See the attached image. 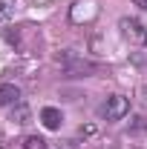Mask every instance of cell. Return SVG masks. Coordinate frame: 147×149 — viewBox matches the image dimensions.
<instances>
[{
    "label": "cell",
    "mask_w": 147,
    "mask_h": 149,
    "mask_svg": "<svg viewBox=\"0 0 147 149\" xmlns=\"http://www.w3.org/2000/svg\"><path fill=\"white\" fill-rule=\"evenodd\" d=\"M15 103H20V89L15 83L0 86V106H15Z\"/></svg>",
    "instance_id": "obj_6"
},
{
    "label": "cell",
    "mask_w": 147,
    "mask_h": 149,
    "mask_svg": "<svg viewBox=\"0 0 147 149\" xmlns=\"http://www.w3.org/2000/svg\"><path fill=\"white\" fill-rule=\"evenodd\" d=\"M118 29H121L124 40H130L133 46H147V29L139 23V20H133V17H121V20H118Z\"/></svg>",
    "instance_id": "obj_2"
},
{
    "label": "cell",
    "mask_w": 147,
    "mask_h": 149,
    "mask_svg": "<svg viewBox=\"0 0 147 149\" xmlns=\"http://www.w3.org/2000/svg\"><path fill=\"white\" fill-rule=\"evenodd\" d=\"M40 120H43V126H46V129H61L64 115H61L55 106H46V109H40Z\"/></svg>",
    "instance_id": "obj_5"
},
{
    "label": "cell",
    "mask_w": 147,
    "mask_h": 149,
    "mask_svg": "<svg viewBox=\"0 0 147 149\" xmlns=\"http://www.w3.org/2000/svg\"><path fill=\"white\" fill-rule=\"evenodd\" d=\"M127 112H130V100L124 97V95H112V97H107V103H104L101 115H104L107 120H121Z\"/></svg>",
    "instance_id": "obj_3"
},
{
    "label": "cell",
    "mask_w": 147,
    "mask_h": 149,
    "mask_svg": "<svg viewBox=\"0 0 147 149\" xmlns=\"http://www.w3.org/2000/svg\"><path fill=\"white\" fill-rule=\"evenodd\" d=\"M12 120H15V123H29V109H26L23 103H15V106H12Z\"/></svg>",
    "instance_id": "obj_7"
},
{
    "label": "cell",
    "mask_w": 147,
    "mask_h": 149,
    "mask_svg": "<svg viewBox=\"0 0 147 149\" xmlns=\"http://www.w3.org/2000/svg\"><path fill=\"white\" fill-rule=\"evenodd\" d=\"M69 17H72V23H92L98 17V6L92 0H78L69 12Z\"/></svg>",
    "instance_id": "obj_4"
},
{
    "label": "cell",
    "mask_w": 147,
    "mask_h": 149,
    "mask_svg": "<svg viewBox=\"0 0 147 149\" xmlns=\"http://www.w3.org/2000/svg\"><path fill=\"white\" fill-rule=\"evenodd\" d=\"M23 149H46V141L37 138V135H29V138L23 141Z\"/></svg>",
    "instance_id": "obj_8"
},
{
    "label": "cell",
    "mask_w": 147,
    "mask_h": 149,
    "mask_svg": "<svg viewBox=\"0 0 147 149\" xmlns=\"http://www.w3.org/2000/svg\"><path fill=\"white\" fill-rule=\"evenodd\" d=\"M58 63L66 69V74L69 77H90V74H95V63L92 60H87V57H81L78 52H72V49H66V52H61V55L55 57Z\"/></svg>",
    "instance_id": "obj_1"
},
{
    "label": "cell",
    "mask_w": 147,
    "mask_h": 149,
    "mask_svg": "<svg viewBox=\"0 0 147 149\" xmlns=\"http://www.w3.org/2000/svg\"><path fill=\"white\" fill-rule=\"evenodd\" d=\"M12 6H15L12 0H0V20H6L9 15H12Z\"/></svg>",
    "instance_id": "obj_9"
},
{
    "label": "cell",
    "mask_w": 147,
    "mask_h": 149,
    "mask_svg": "<svg viewBox=\"0 0 147 149\" xmlns=\"http://www.w3.org/2000/svg\"><path fill=\"white\" fill-rule=\"evenodd\" d=\"M144 95H147V92H144Z\"/></svg>",
    "instance_id": "obj_11"
},
{
    "label": "cell",
    "mask_w": 147,
    "mask_h": 149,
    "mask_svg": "<svg viewBox=\"0 0 147 149\" xmlns=\"http://www.w3.org/2000/svg\"><path fill=\"white\" fill-rule=\"evenodd\" d=\"M136 6L139 9H147V0H136Z\"/></svg>",
    "instance_id": "obj_10"
}]
</instances>
